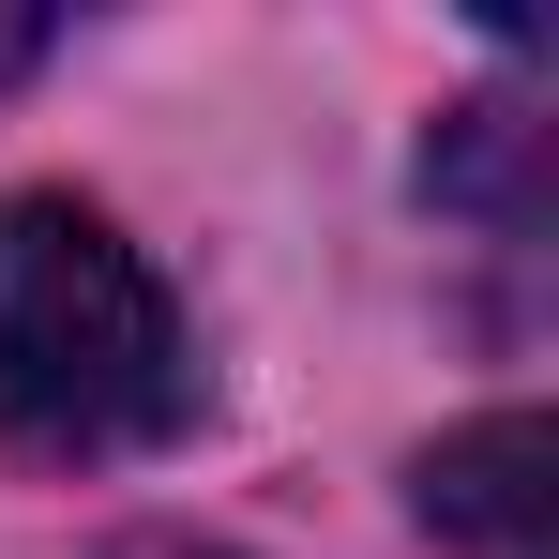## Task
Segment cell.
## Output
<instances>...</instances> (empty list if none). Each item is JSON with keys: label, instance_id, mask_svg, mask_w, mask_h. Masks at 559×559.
I'll list each match as a JSON object with an SVG mask.
<instances>
[{"label": "cell", "instance_id": "obj_1", "mask_svg": "<svg viewBox=\"0 0 559 559\" xmlns=\"http://www.w3.org/2000/svg\"><path fill=\"white\" fill-rule=\"evenodd\" d=\"M197 408L152 258L76 197H0V439L15 454H152Z\"/></svg>", "mask_w": 559, "mask_h": 559}, {"label": "cell", "instance_id": "obj_2", "mask_svg": "<svg viewBox=\"0 0 559 559\" xmlns=\"http://www.w3.org/2000/svg\"><path fill=\"white\" fill-rule=\"evenodd\" d=\"M424 514H439L468 559H559V439L530 408L439 439V454H424Z\"/></svg>", "mask_w": 559, "mask_h": 559}, {"label": "cell", "instance_id": "obj_3", "mask_svg": "<svg viewBox=\"0 0 559 559\" xmlns=\"http://www.w3.org/2000/svg\"><path fill=\"white\" fill-rule=\"evenodd\" d=\"M424 182H439V197H468V212H499L514 242L545 227V182H530V121H514V106H468L454 136L424 152Z\"/></svg>", "mask_w": 559, "mask_h": 559}, {"label": "cell", "instance_id": "obj_4", "mask_svg": "<svg viewBox=\"0 0 559 559\" xmlns=\"http://www.w3.org/2000/svg\"><path fill=\"white\" fill-rule=\"evenodd\" d=\"M136 559H227V545H136Z\"/></svg>", "mask_w": 559, "mask_h": 559}]
</instances>
